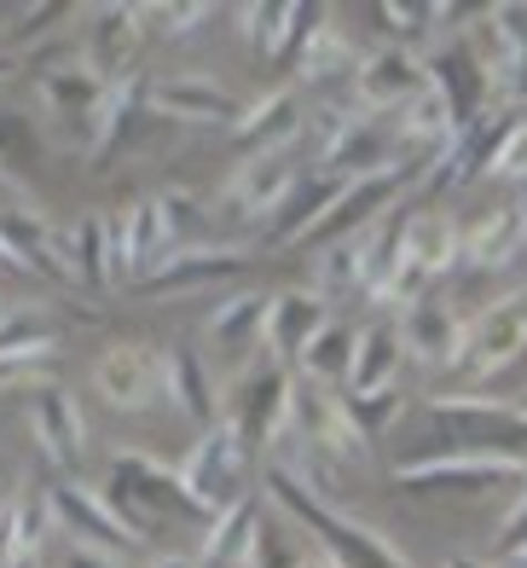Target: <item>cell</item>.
Listing matches in <instances>:
<instances>
[{
  "instance_id": "obj_1",
  "label": "cell",
  "mask_w": 527,
  "mask_h": 568,
  "mask_svg": "<svg viewBox=\"0 0 527 568\" xmlns=\"http://www.w3.org/2000/svg\"><path fill=\"white\" fill-rule=\"evenodd\" d=\"M267 499L290 516V523H302L313 534V546H320L336 568H412L394 546H383L365 523H348L342 510H331L296 470H284V464L267 470Z\"/></svg>"
},
{
  "instance_id": "obj_2",
  "label": "cell",
  "mask_w": 527,
  "mask_h": 568,
  "mask_svg": "<svg viewBox=\"0 0 527 568\" xmlns=\"http://www.w3.org/2000/svg\"><path fill=\"white\" fill-rule=\"evenodd\" d=\"M99 499L111 505L122 523L145 539V546L156 539V528L186 523V516H203L192 505V494L180 487V476L169 470L163 458H151V453H116L111 470H104V494Z\"/></svg>"
},
{
  "instance_id": "obj_3",
  "label": "cell",
  "mask_w": 527,
  "mask_h": 568,
  "mask_svg": "<svg viewBox=\"0 0 527 568\" xmlns=\"http://www.w3.org/2000/svg\"><path fill=\"white\" fill-rule=\"evenodd\" d=\"M429 418L453 435V453H476V458H505L527 476V406L521 400H493V395H469V389H446L429 400Z\"/></svg>"
},
{
  "instance_id": "obj_4",
  "label": "cell",
  "mask_w": 527,
  "mask_h": 568,
  "mask_svg": "<svg viewBox=\"0 0 527 568\" xmlns=\"http://www.w3.org/2000/svg\"><path fill=\"white\" fill-rule=\"evenodd\" d=\"M527 348V284L510 296H498L493 307H482L469 325H458V348H453V377L464 383H487L493 372H505L510 359Z\"/></svg>"
},
{
  "instance_id": "obj_5",
  "label": "cell",
  "mask_w": 527,
  "mask_h": 568,
  "mask_svg": "<svg viewBox=\"0 0 527 568\" xmlns=\"http://www.w3.org/2000/svg\"><path fill=\"white\" fill-rule=\"evenodd\" d=\"M244 458L250 453H244L239 435H232V424L215 418L197 435V447L186 453V464H174V476H180V487L192 494V505L203 516H215V510L244 499Z\"/></svg>"
},
{
  "instance_id": "obj_6",
  "label": "cell",
  "mask_w": 527,
  "mask_h": 568,
  "mask_svg": "<svg viewBox=\"0 0 527 568\" xmlns=\"http://www.w3.org/2000/svg\"><path fill=\"white\" fill-rule=\"evenodd\" d=\"M458 267V226L446 221L440 210L406 215L401 221V262H394L388 296L383 302H417L435 278H446Z\"/></svg>"
},
{
  "instance_id": "obj_7",
  "label": "cell",
  "mask_w": 527,
  "mask_h": 568,
  "mask_svg": "<svg viewBox=\"0 0 527 568\" xmlns=\"http://www.w3.org/2000/svg\"><path fill=\"white\" fill-rule=\"evenodd\" d=\"M47 516L59 523L64 534H70V546H88V551H104V557H134V551H145V539L122 523V516L104 505L93 487H82V481H52V494H47Z\"/></svg>"
},
{
  "instance_id": "obj_8",
  "label": "cell",
  "mask_w": 527,
  "mask_h": 568,
  "mask_svg": "<svg viewBox=\"0 0 527 568\" xmlns=\"http://www.w3.org/2000/svg\"><path fill=\"white\" fill-rule=\"evenodd\" d=\"M226 424L244 442V453L278 447V435L290 424V372L278 359H255V366L239 372V395H232Z\"/></svg>"
},
{
  "instance_id": "obj_9",
  "label": "cell",
  "mask_w": 527,
  "mask_h": 568,
  "mask_svg": "<svg viewBox=\"0 0 527 568\" xmlns=\"http://www.w3.org/2000/svg\"><path fill=\"white\" fill-rule=\"evenodd\" d=\"M93 389L116 412H145L163 400V348L145 337H122L93 359Z\"/></svg>"
},
{
  "instance_id": "obj_10",
  "label": "cell",
  "mask_w": 527,
  "mask_h": 568,
  "mask_svg": "<svg viewBox=\"0 0 527 568\" xmlns=\"http://www.w3.org/2000/svg\"><path fill=\"white\" fill-rule=\"evenodd\" d=\"M296 158H290V145L284 151H255V158L239 163V174L226 180V197H221V215L226 221H273V210L296 192Z\"/></svg>"
},
{
  "instance_id": "obj_11",
  "label": "cell",
  "mask_w": 527,
  "mask_h": 568,
  "mask_svg": "<svg viewBox=\"0 0 527 568\" xmlns=\"http://www.w3.org/2000/svg\"><path fill=\"white\" fill-rule=\"evenodd\" d=\"M401 494H493L505 481H521L516 464L505 458H476V453H440V458H417L394 470Z\"/></svg>"
},
{
  "instance_id": "obj_12",
  "label": "cell",
  "mask_w": 527,
  "mask_h": 568,
  "mask_svg": "<svg viewBox=\"0 0 527 568\" xmlns=\"http://www.w3.org/2000/svg\"><path fill=\"white\" fill-rule=\"evenodd\" d=\"M429 82H424V59L412 53V47H377L372 59L354 64V105L365 116H394L406 105V99H417Z\"/></svg>"
},
{
  "instance_id": "obj_13",
  "label": "cell",
  "mask_w": 527,
  "mask_h": 568,
  "mask_svg": "<svg viewBox=\"0 0 527 568\" xmlns=\"http://www.w3.org/2000/svg\"><path fill=\"white\" fill-rule=\"evenodd\" d=\"M424 82H429V93L446 105L453 128H469V122L487 116V82H482V64L469 59L464 36H453L446 47H435V53L424 59Z\"/></svg>"
},
{
  "instance_id": "obj_14",
  "label": "cell",
  "mask_w": 527,
  "mask_h": 568,
  "mask_svg": "<svg viewBox=\"0 0 527 568\" xmlns=\"http://www.w3.org/2000/svg\"><path fill=\"white\" fill-rule=\"evenodd\" d=\"M244 267H250V250H239V244H186V250H174L169 262L140 284V291H151V296H186V291H203V284L239 278Z\"/></svg>"
},
{
  "instance_id": "obj_15",
  "label": "cell",
  "mask_w": 527,
  "mask_h": 568,
  "mask_svg": "<svg viewBox=\"0 0 527 568\" xmlns=\"http://www.w3.org/2000/svg\"><path fill=\"white\" fill-rule=\"evenodd\" d=\"M401 192V169L394 174H365V180H342V192L331 197V210L325 221L307 232V244H342V239H354V232H365L377 215H388V197Z\"/></svg>"
},
{
  "instance_id": "obj_16",
  "label": "cell",
  "mask_w": 527,
  "mask_h": 568,
  "mask_svg": "<svg viewBox=\"0 0 527 568\" xmlns=\"http://www.w3.org/2000/svg\"><path fill=\"white\" fill-rule=\"evenodd\" d=\"M30 429H36V447L47 453V464L59 476L75 470V458L88 447V424H82V400L59 383H47V389L30 400Z\"/></svg>"
},
{
  "instance_id": "obj_17",
  "label": "cell",
  "mask_w": 527,
  "mask_h": 568,
  "mask_svg": "<svg viewBox=\"0 0 527 568\" xmlns=\"http://www.w3.org/2000/svg\"><path fill=\"white\" fill-rule=\"evenodd\" d=\"M104 75H93L88 70V59H64V64H47L41 70V82H36V93H41V105L59 116V122H70V128H82V134L93 140V128H99V111H104Z\"/></svg>"
},
{
  "instance_id": "obj_18",
  "label": "cell",
  "mask_w": 527,
  "mask_h": 568,
  "mask_svg": "<svg viewBox=\"0 0 527 568\" xmlns=\"http://www.w3.org/2000/svg\"><path fill=\"white\" fill-rule=\"evenodd\" d=\"M331 12L325 7H296V0H267V7H244V30H250V47L273 64H296L302 41L320 30Z\"/></svg>"
},
{
  "instance_id": "obj_19",
  "label": "cell",
  "mask_w": 527,
  "mask_h": 568,
  "mask_svg": "<svg viewBox=\"0 0 527 568\" xmlns=\"http://www.w3.org/2000/svg\"><path fill=\"white\" fill-rule=\"evenodd\" d=\"M331 325V307L325 296L313 291H284V296H267V325H261V343H267V359L290 366V359H302V348L320 337Z\"/></svg>"
},
{
  "instance_id": "obj_20",
  "label": "cell",
  "mask_w": 527,
  "mask_h": 568,
  "mask_svg": "<svg viewBox=\"0 0 527 568\" xmlns=\"http://www.w3.org/2000/svg\"><path fill=\"white\" fill-rule=\"evenodd\" d=\"M239 99L226 88L203 82V75H169V82H151V116H169V122H221L232 128L239 122Z\"/></svg>"
},
{
  "instance_id": "obj_21",
  "label": "cell",
  "mask_w": 527,
  "mask_h": 568,
  "mask_svg": "<svg viewBox=\"0 0 527 568\" xmlns=\"http://www.w3.org/2000/svg\"><path fill=\"white\" fill-rule=\"evenodd\" d=\"M521 250H527V239H521L516 203H498V210H487V215H476L469 226H458V262H464V267H476V273L510 267Z\"/></svg>"
},
{
  "instance_id": "obj_22",
  "label": "cell",
  "mask_w": 527,
  "mask_h": 568,
  "mask_svg": "<svg viewBox=\"0 0 527 568\" xmlns=\"http://www.w3.org/2000/svg\"><path fill=\"white\" fill-rule=\"evenodd\" d=\"M140 7H99L88 23V70L104 82H122L140 53Z\"/></svg>"
},
{
  "instance_id": "obj_23",
  "label": "cell",
  "mask_w": 527,
  "mask_h": 568,
  "mask_svg": "<svg viewBox=\"0 0 527 568\" xmlns=\"http://www.w3.org/2000/svg\"><path fill=\"white\" fill-rule=\"evenodd\" d=\"M261 325H267V296L244 291V296H226L215 314H209L203 337L215 348V359H239V372H244V366H255L250 348L261 343Z\"/></svg>"
},
{
  "instance_id": "obj_24",
  "label": "cell",
  "mask_w": 527,
  "mask_h": 568,
  "mask_svg": "<svg viewBox=\"0 0 527 568\" xmlns=\"http://www.w3.org/2000/svg\"><path fill=\"white\" fill-rule=\"evenodd\" d=\"M163 395L186 412L192 424H215V372H209V359L186 343H169L163 348Z\"/></svg>"
},
{
  "instance_id": "obj_25",
  "label": "cell",
  "mask_w": 527,
  "mask_h": 568,
  "mask_svg": "<svg viewBox=\"0 0 527 568\" xmlns=\"http://www.w3.org/2000/svg\"><path fill=\"white\" fill-rule=\"evenodd\" d=\"M394 372H401V331L388 320L354 331V359H348V377H342V395L394 389Z\"/></svg>"
},
{
  "instance_id": "obj_26",
  "label": "cell",
  "mask_w": 527,
  "mask_h": 568,
  "mask_svg": "<svg viewBox=\"0 0 527 568\" xmlns=\"http://www.w3.org/2000/svg\"><path fill=\"white\" fill-rule=\"evenodd\" d=\"M232 134H239V145L250 151H284V140L302 134V99L278 88V93H261L255 105L239 111V122H232Z\"/></svg>"
},
{
  "instance_id": "obj_27",
  "label": "cell",
  "mask_w": 527,
  "mask_h": 568,
  "mask_svg": "<svg viewBox=\"0 0 527 568\" xmlns=\"http://www.w3.org/2000/svg\"><path fill=\"white\" fill-rule=\"evenodd\" d=\"M394 331H401V354L424 359V366H453V348H458V320L446 314L440 302H429V296L406 302V320L394 325Z\"/></svg>"
},
{
  "instance_id": "obj_28",
  "label": "cell",
  "mask_w": 527,
  "mask_h": 568,
  "mask_svg": "<svg viewBox=\"0 0 527 568\" xmlns=\"http://www.w3.org/2000/svg\"><path fill=\"white\" fill-rule=\"evenodd\" d=\"M255 528H261V505L244 494L239 505H226L209 516V539H203V557L197 568H244L255 551Z\"/></svg>"
},
{
  "instance_id": "obj_29",
  "label": "cell",
  "mask_w": 527,
  "mask_h": 568,
  "mask_svg": "<svg viewBox=\"0 0 527 568\" xmlns=\"http://www.w3.org/2000/svg\"><path fill=\"white\" fill-rule=\"evenodd\" d=\"M336 192H342V180H331V174L296 180V192H290L278 210H273V221H267V239H273V244H307V232L325 221V210H331Z\"/></svg>"
},
{
  "instance_id": "obj_30",
  "label": "cell",
  "mask_w": 527,
  "mask_h": 568,
  "mask_svg": "<svg viewBox=\"0 0 527 568\" xmlns=\"http://www.w3.org/2000/svg\"><path fill=\"white\" fill-rule=\"evenodd\" d=\"M47 499H23L12 494L0 505V568H36L41 539H47Z\"/></svg>"
},
{
  "instance_id": "obj_31",
  "label": "cell",
  "mask_w": 527,
  "mask_h": 568,
  "mask_svg": "<svg viewBox=\"0 0 527 568\" xmlns=\"http://www.w3.org/2000/svg\"><path fill=\"white\" fill-rule=\"evenodd\" d=\"M169 255H174V239L163 226V210H156V197H140L134 210H128V278L145 284Z\"/></svg>"
},
{
  "instance_id": "obj_32",
  "label": "cell",
  "mask_w": 527,
  "mask_h": 568,
  "mask_svg": "<svg viewBox=\"0 0 527 568\" xmlns=\"http://www.w3.org/2000/svg\"><path fill=\"white\" fill-rule=\"evenodd\" d=\"M64 239V273L70 284H82V291H111V262H104V226L99 215H82Z\"/></svg>"
},
{
  "instance_id": "obj_33",
  "label": "cell",
  "mask_w": 527,
  "mask_h": 568,
  "mask_svg": "<svg viewBox=\"0 0 527 568\" xmlns=\"http://www.w3.org/2000/svg\"><path fill=\"white\" fill-rule=\"evenodd\" d=\"M354 64H359L354 59V41L342 36L331 18L302 41V53H296V70L307 75V82H336V75H348V82H354Z\"/></svg>"
},
{
  "instance_id": "obj_34",
  "label": "cell",
  "mask_w": 527,
  "mask_h": 568,
  "mask_svg": "<svg viewBox=\"0 0 527 568\" xmlns=\"http://www.w3.org/2000/svg\"><path fill=\"white\" fill-rule=\"evenodd\" d=\"M348 359H354V331L348 325H325L320 337H313L307 348H302V359L296 366L320 383V389H342V377H348Z\"/></svg>"
},
{
  "instance_id": "obj_35",
  "label": "cell",
  "mask_w": 527,
  "mask_h": 568,
  "mask_svg": "<svg viewBox=\"0 0 527 568\" xmlns=\"http://www.w3.org/2000/svg\"><path fill=\"white\" fill-rule=\"evenodd\" d=\"M52 366H59V343L41 337V343H18V348H0V389H47Z\"/></svg>"
},
{
  "instance_id": "obj_36",
  "label": "cell",
  "mask_w": 527,
  "mask_h": 568,
  "mask_svg": "<svg viewBox=\"0 0 527 568\" xmlns=\"http://www.w3.org/2000/svg\"><path fill=\"white\" fill-rule=\"evenodd\" d=\"M359 291V255H354V239L342 244H325L313 255V296H354Z\"/></svg>"
},
{
  "instance_id": "obj_37",
  "label": "cell",
  "mask_w": 527,
  "mask_h": 568,
  "mask_svg": "<svg viewBox=\"0 0 527 568\" xmlns=\"http://www.w3.org/2000/svg\"><path fill=\"white\" fill-rule=\"evenodd\" d=\"M336 400H342V412H348V424L359 429L365 447H372L377 435L388 429V418L401 412V389H377V395H342V389H336Z\"/></svg>"
},
{
  "instance_id": "obj_38",
  "label": "cell",
  "mask_w": 527,
  "mask_h": 568,
  "mask_svg": "<svg viewBox=\"0 0 527 568\" xmlns=\"http://www.w3.org/2000/svg\"><path fill=\"white\" fill-rule=\"evenodd\" d=\"M156 210H163V226H169L174 250L203 244V239H197V232H203V210H197L192 192H163V197H156Z\"/></svg>"
},
{
  "instance_id": "obj_39",
  "label": "cell",
  "mask_w": 527,
  "mask_h": 568,
  "mask_svg": "<svg viewBox=\"0 0 527 568\" xmlns=\"http://www.w3.org/2000/svg\"><path fill=\"white\" fill-rule=\"evenodd\" d=\"M250 568H296V551H290V534H284V523H273V516H261V528H255Z\"/></svg>"
},
{
  "instance_id": "obj_40",
  "label": "cell",
  "mask_w": 527,
  "mask_h": 568,
  "mask_svg": "<svg viewBox=\"0 0 527 568\" xmlns=\"http://www.w3.org/2000/svg\"><path fill=\"white\" fill-rule=\"evenodd\" d=\"M140 18H156V30H163L169 41H180V36L203 30V23L215 18V7H140Z\"/></svg>"
},
{
  "instance_id": "obj_41",
  "label": "cell",
  "mask_w": 527,
  "mask_h": 568,
  "mask_svg": "<svg viewBox=\"0 0 527 568\" xmlns=\"http://www.w3.org/2000/svg\"><path fill=\"white\" fill-rule=\"evenodd\" d=\"M487 174L493 180H527V116L510 122V134H505V145H498V158H493Z\"/></svg>"
},
{
  "instance_id": "obj_42",
  "label": "cell",
  "mask_w": 527,
  "mask_h": 568,
  "mask_svg": "<svg viewBox=\"0 0 527 568\" xmlns=\"http://www.w3.org/2000/svg\"><path fill=\"white\" fill-rule=\"evenodd\" d=\"M521 551H527V494L510 505L505 528H498V539H493V562H516Z\"/></svg>"
},
{
  "instance_id": "obj_43",
  "label": "cell",
  "mask_w": 527,
  "mask_h": 568,
  "mask_svg": "<svg viewBox=\"0 0 527 568\" xmlns=\"http://www.w3.org/2000/svg\"><path fill=\"white\" fill-rule=\"evenodd\" d=\"M377 18L388 23L394 36H401V47H412L435 23V7H377Z\"/></svg>"
},
{
  "instance_id": "obj_44",
  "label": "cell",
  "mask_w": 527,
  "mask_h": 568,
  "mask_svg": "<svg viewBox=\"0 0 527 568\" xmlns=\"http://www.w3.org/2000/svg\"><path fill=\"white\" fill-rule=\"evenodd\" d=\"M23 145H30V128H23L18 116H0V169H7Z\"/></svg>"
},
{
  "instance_id": "obj_45",
  "label": "cell",
  "mask_w": 527,
  "mask_h": 568,
  "mask_svg": "<svg viewBox=\"0 0 527 568\" xmlns=\"http://www.w3.org/2000/svg\"><path fill=\"white\" fill-rule=\"evenodd\" d=\"M64 568H122V562L104 557V551H88V546H70L64 551Z\"/></svg>"
},
{
  "instance_id": "obj_46",
  "label": "cell",
  "mask_w": 527,
  "mask_h": 568,
  "mask_svg": "<svg viewBox=\"0 0 527 568\" xmlns=\"http://www.w3.org/2000/svg\"><path fill=\"white\" fill-rule=\"evenodd\" d=\"M440 568H498L493 557H446Z\"/></svg>"
},
{
  "instance_id": "obj_47",
  "label": "cell",
  "mask_w": 527,
  "mask_h": 568,
  "mask_svg": "<svg viewBox=\"0 0 527 568\" xmlns=\"http://www.w3.org/2000/svg\"><path fill=\"white\" fill-rule=\"evenodd\" d=\"M145 568H197V557H151Z\"/></svg>"
},
{
  "instance_id": "obj_48",
  "label": "cell",
  "mask_w": 527,
  "mask_h": 568,
  "mask_svg": "<svg viewBox=\"0 0 527 568\" xmlns=\"http://www.w3.org/2000/svg\"><path fill=\"white\" fill-rule=\"evenodd\" d=\"M0 273H7V278H23V267H18V255H12L7 244H0Z\"/></svg>"
},
{
  "instance_id": "obj_49",
  "label": "cell",
  "mask_w": 527,
  "mask_h": 568,
  "mask_svg": "<svg viewBox=\"0 0 527 568\" xmlns=\"http://www.w3.org/2000/svg\"><path fill=\"white\" fill-rule=\"evenodd\" d=\"M296 568H336L325 551H307V557H296Z\"/></svg>"
},
{
  "instance_id": "obj_50",
  "label": "cell",
  "mask_w": 527,
  "mask_h": 568,
  "mask_svg": "<svg viewBox=\"0 0 527 568\" xmlns=\"http://www.w3.org/2000/svg\"><path fill=\"white\" fill-rule=\"evenodd\" d=\"M516 215H521V239H527V192H521V203H516Z\"/></svg>"
},
{
  "instance_id": "obj_51",
  "label": "cell",
  "mask_w": 527,
  "mask_h": 568,
  "mask_svg": "<svg viewBox=\"0 0 527 568\" xmlns=\"http://www.w3.org/2000/svg\"><path fill=\"white\" fill-rule=\"evenodd\" d=\"M7 75H12V59H7V53H0V82H7Z\"/></svg>"
},
{
  "instance_id": "obj_52",
  "label": "cell",
  "mask_w": 527,
  "mask_h": 568,
  "mask_svg": "<svg viewBox=\"0 0 527 568\" xmlns=\"http://www.w3.org/2000/svg\"><path fill=\"white\" fill-rule=\"evenodd\" d=\"M505 568H527V551H521V557H516V562H505Z\"/></svg>"
},
{
  "instance_id": "obj_53",
  "label": "cell",
  "mask_w": 527,
  "mask_h": 568,
  "mask_svg": "<svg viewBox=\"0 0 527 568\" xmlns=\"http://www.w3.org/2000/svg\"><path fill=\"white\" fill-rule=\"evenodd\" d=\"M0 505H7V494H0Z\"/></svg>"
},
{
  "instance_id": "obj_54",
  "label": "cell",
  "mask_w": 527,
  "mask_h": 568,
  "mask_svg": "<svg viewBox=\"0 0 527 568\" xmlns=\"http://www.w3.org/2000/svg\"><path fill=\"white\" fill-rule=\"evenodd\" d=\"M521 406H527V400H521Z\"/></svg>"
}]
</instances>
